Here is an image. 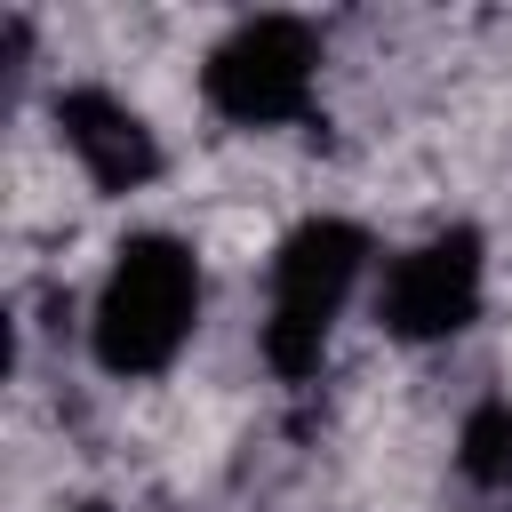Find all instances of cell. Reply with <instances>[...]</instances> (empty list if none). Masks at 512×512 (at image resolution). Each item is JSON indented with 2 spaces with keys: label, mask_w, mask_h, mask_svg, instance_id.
<instances>
[{
  "label": "cell",
  "mask_w": 512,
  "mask_h": 512,
  "mask_svg": "<svg viewBox=\"0 0 512 512\" xmlns=\"http://www.w3.org/2000/svg\"><path fill=\"white\" fill-rule=\"evenodd\" d=\"M200 320V264L184 240L168 232H136L120 240L104 288H96V312H88V344L104 360V376H160L184 336Z\"/></svg>",
  "instance_id": "obj_1"
},
{
  "label": "cell",
  "mask_w": 512,
  "mask_h": 512,
  "mask_svg": "<svg viewBox=\"0 0 512 512\" xmlns=\"http://www.w3.org/2000/svg\"><path fill=\"white\" fill-rule=\"evenodd\" d=\"M360 272H368V232L344 224V216H312V224H296L280 240V256H272V312H264V360H272V376L296 384V376L320 368L328 328L352 304Z\"/></svg>",
  "instance_id": "obj_2"
},
{
  "label": "cell",
  "mask_w": 512,
  "mask_h": 512,
  "mask_svg": "<svg viewBox=\"0 0 512 512\" xmlns=\"http://www.w3.org/2000/svg\"><path fill=\"white\" fill-rule=\"evenodd\" d=\"M312 80H320V40H312V24H296V16H248V24H232V32L208 48V64H200V96H208L232 128L304 120Z\"/></svg>",
  "instance_id": "obj_3"
},
{
  "label": "cell",
  "mask_w": 512,
  "mask_h": 512,
  "mask_svg": "<svg viewBox=\"0 0 512 512\" xmlns=\"http://www.w3.org/2000/svg\"><path fill=\"white\" fill-rule=\"evenodd\" d=\"M480 288H488L480 232H472V224H448V232L416 240V248L384 272L376 320H384L400 344H440V336H464V328L480 320Z\"/></svg>",
  "instance_id": "obj_4"
},
{
  "label": "cell",
  "mask_w": 512,
  "mask_h": 512,
  "mask_svg": "<svg viewBox=\"0 0 512 512\" xmlns=\"http://www.w3.org/2000/svg\"><path fill=\"white\" fill-rule=\"evenodd\" d=\"M56 128H64V144L88 168L96 192H136V184L160 176V144L144 128V112L120 104L112 88H64L56 96Z\"/></svg>",
  "instance_id": "obj_5"
},
{
  "label": "cell",
  "mask_w": 512,
  "mask_h": 512,
  "mask_svg": "<svg viewBox=\"0 0 512 512\" xmlns=\"http://www.w3.org/2000/svg\"><path fill=\"white\" fill-rule=\"evenodd\" d=\"M456 464L472 488H512V400H480L456 432Z\"/></svg>",
  "instance_id": "obj_6"
},
{
  "label": "cell",
  "mask_w": 512,
  "mask_h": 512,
  "mask_svg": "<svg viewBox=\"0 0 512 512\" xmlns=\"http://www.w3.org/2000/svg\"><path fill=\"white\" fill-rule=\"evenodd\" d=\"M80 512H104V504H80Z\"/></svg>",
  "instance_id": "obj_7"
}]
</instances>
